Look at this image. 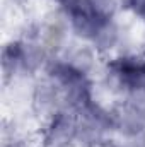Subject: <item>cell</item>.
<instances>
[{
	"label": "cell",
	"mask_w": 145,
	"mask_h": 147,
	"mask_svg": "<svg viewBox=\"0 0 145 147\" xmlns=\"http://www.w3.org/2000/svg\"><path fill=\"white\" fill-rule=\"evenodd\" d=\"M128 3L140 17L145 19V0H128Z\"/></svg>",
	"instance_id": "obj_2"
},
{
	"label": "cell",
	"mask_w": 145,
	"mask_h": 147,
	"mask_svg": "<svg viewBox=\"0 0 145 147\" xmlns=\"http://www.w3.org/2000/svg\"><path fill=\"white\" fill-rule=\"evenodd\" d=\"M118 74L121 80L128 84L132 89H144L145 87V63L138 62H119Z\"/></svg>",
	"instance_id": "obj_1"
}]
</instances>
